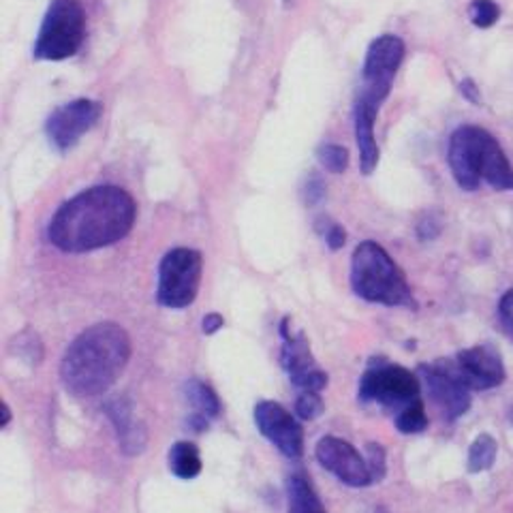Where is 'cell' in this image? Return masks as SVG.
Returning <instances> with one entry per match:
<instances>
[{
    "label": "cell",
    "instance_id": "6da1fadb",
    "mask_svg": "<svg viewBox=\"0 0 513 513\" xmlns=\"http://www.w3.org/2000/svg\"><path fill=\"white\" fill-rule=\"evenodd\" d=\"M135 216V199L122 186H90L56 210L48 225V239L62 253H90L127 238Z\"/></svg>",
    "mask_w": 513,
    "mask_h": 513
},
{
    "label": "cell",
    "instance_id": "7a4b0ae2",
    "mask_svg": "<svg viewBox=\"0 0 513 513\" xmlns=\"http://www.w3.org/2000/svg\"><path fill=\"white\" fill-rule=\"evenodd\" d=\"M129 359L130 338L122 325L112 321L90 325L62 356V385L77 398L101 396L116 383Z\"/></svg>",
    "mask_w": 513,
    "mask_h": 513
},
{
    "label": "cell",
    "instance_id": "3957f363",
    "mask_svg": "<svg viewBox=\"0 0 513 513\" xmlns=\"http://www.w3.org/2000/svg\"><path fill=\"white\" fill-rule=\"evenodd\" d=\"M447 163L454 180L464 191L488 182L496 191H513V165L490 130L462 124L449 137Z\"/></svg>",
    "mask_w": 513,
    "mask_h": 513
},
{
    "label": "cell",
    "instance_id": "277c9868",
    "mask_svg": "<svg viewBox=\"0 0 513 513\" xmlns=\"http://www.w3.org/2000/svg\"><path fill=\"white\" fill-rule=\"evenodd\" d=\"M351 287L362 300L383 306H415L413 293L400 267L390 253L373 242L364 239L353 250L351 259Z\"/></svg>",
    "mask_w": 513,
    "mask_h": 513
},
{
    "label": "cell",
    "instance_id": "5b68a950",
    "mask_svg": "<svg viewBox=\"0 0 513 513\" xmlns=\"http://www.w3.org/2000/svg\"><path fill=\"white\" fill-rule=\"evenodd\" d=\"M86 15L77 0H51L39 28L32 56L37 60L60 62L76 56L84 43Z\"/></svg>",
    "mask_w": 513,
    "mask_h": 513
},
{
    "label": "cell",
    "instance_id": "8992f818",
    "mask_svg": "<svg viewBox=\"0 0 513 513\" xmlns=\"http://www.w3.org/2000/svg\"><path fill=\"white\" fill-rule=\"evenodd\" d=\"M202 253L193 248H171L158 264L157 302L163 308L182 310L195 302L202 283Z\"/></svg>",
    "mask_w": 513,
    "mask_h": 513
},
{
    "label": "cell",
    "instance_id": "52a82bcc",
    "mask_svg": "<svg viewBox=\"0 0 513 513\" xmlns=\"http://www.w3.org/2000/svg\"><path fill=\"white\" fill-rule=\"evenodd\" d=\"M421 383L410 370L374 359L359 379V400L379 402L383 407H400L419 400Z\"/></svg>",
    "mask_w": 513,
    "mask_h": 513
},
{
    "label": "cell",
    "instance_id": "ba28073f",
    "mask_svg": "<svg viewBox=\"0 0 513 513\" xmlns=\"http://www.w3.org/2000/svg\"><path fill=\"white\" fill-rule=\"evenodd\" d=\"M428 396L447 419H458L471 409V387L464 383L454 359H438L418 368Z\"/></svg>",
    "mask_w": 513,
    "mask_h": 513
},
{
    "label": "cell",
    "instance_id": "9c48e42d",
    "mask_svg": "<svg viewBox=\"0 0 513 513\" xmlns=\"http://www.w3.org/2000/svg\"><path fill=\"white\" fill-rule=\"evenodd\" d=\"M103 107L99 101L93 99H76L65 103L58 110L51 112V116L45 122V135L51 141V146L58 148L60 152L68 150L77 144L90 129L99 122Z\"/></svg>",
    "mask_w": 513,
    "mask_h": 513
},
{
    "label": "cell",
    "instance_id": "30bf717a",
    "mask_svg": "<svg viewBox=\"0 0 513 513\" xmlns=\"http://www.w3.org/2000/svg\"><path fill=\"white\" fill-rule=\"evenodd\" d=\"M315 455L325 471L351 488H366L374 483L366 455H362L349 441L338 436L319 438Z\"/></svg>",
    "mask_w": 513,
    "mask_h": 513
},
{
    "label": "cell",
    "instance_id": "8fae6325",
    "mask_svg": "<svg viewBox=\"0 0 513 513\" xmlns=\"http://www.w3.org/2000/svg\"><path fill=\"white\" fill-rule=\"evenodd\" d=\"M256 430L289 460H298L304 454V430L300 421L283 404L261 400L255 407Z\"/></svg>",
    "mask_w": 513,
    "mask_h": 513
},
{
    "label": "cell",
    "instance_id": "7c38bea8",
    "mask_svg": "<svg viewBox=\"0 0 513 513\" xmlns=\"http://www.w3.org/2000/svg\"><path fill=\"white\" fill-rule=\"evenodd\" d=\"M281 362L283 368L287 370L291 383L300 392H321L328 385V374L317 366L306 336L302 332H291L287 319H284L281 323Z\"/></svg>",
    "mask_w": 513,
    "mask_h": 513
},
{
    "label": "cell",
    "instance_id": "4fadbf2b",
    "mask_svg": "<svg viewBox=\"0 0 513 513\" xmlns=\"http://www.w3.org/2000/svg\"><path fill=\"white\" fill-rule=\"evenodd\" d=\"M387 93L376 90L373 86H364L359 90L356 105H353V127H356V141L359 150V169L362 174H373L379 165V146H376L374 124L381 105L387 99Z\"/></svg>",
    "mask_w": 513,
    "mask_h": 513
},
{
    "label": "cell",
    "instance_id": "5bb4252c",
    "mask_svg": "<svg viewBox=\"0 0 513 513\" xmlns=\"http://www.w3.org/2000/svg\"><path fill=\"white\" fill-rule=\"evenodd\" d=\"M404 51L407 45L398 34H381L376 37L366 51V60H364L362 84L373 86L376 90L392 93L393 77H396L398 68L404 60Z\"/></svg>",
    "mask_w": 513,
    "mask_h": 513
},
{
    "label": "cell",
    "instance_id": "9a60e30c",
    "mask_svg": "<svg viewBox=\"0 0 513 513\" xmlns=\"http://www.w3.org/2000/svg\"><path fill=\"white\" fill-rule=\"evenodd\" d=\"M454 362L464 383L472 392L494 390V387L503 385L507 376L503 357L494 345H477L460 351Z\"/></svg>",
    "mask_w": 513,
    "mask_h": 513
},
{
    "label": "cell",
    "instance_id": "2e32d148",
    "mask_svg": "<svg viewBox=\"0 0 513 513\" xmlns=\"http://www.w3.org/2000/svg\"><path fill=\"white\" fill-rule=\"evenodd\" d=\"M105 415L116 428V435L120 441V449L127 455H137L146 449L148 445V430L144 424L135 421L133 404L129 398L120 396L105 404Z\"/></svg>",
    "mask_w": 513,
    "mask_h": 513
},
{
    "label": "cell",
    "instance_id": "e0dca14e",
    "mask_svg": "<svg viewBox=\"0 0 513 513\" xmlns=\"http://www.w3.org/2000/svg\"><path fill=\"white\" fill-rule=\"evenodd\" d=\"M184 392H186V400L193 409L188 424H191L193 430L202 432V430H205V428H208L210 419L219 418L220 415L219 396H216V392L212 390V387H210L208 383H203V381H199V379L188 381Z\"/></svg>",
    "mask_w": 513,
    "mask_h": 513
},
{
    "label": "cell",
    "instance_id": "ac0fdd59",
    "mask_svg": "<svg viewBox=\"0 0 513 513\" xmlns=\"http://www.w3.org/2000/svg\"><path fill=\"white\" fill-rule=\"evenodd\" d=\"M289 513H328L304 472H291L287 479Z\"/></svg>",
    "mask_w": 513,
    "mask_h": 513
},
{
    "label": "cell",
    "instance_id": "d6986e66",
    "mask_svg": "<svg viewBox=\"0 0 513 513\" xmlns=\"http://www.w3.org/2000/svg\"><path fill=\"white\" fill-rule=\"evenodd\" d=\"M169 471L178 479H195L202 472V454L191 441H178L169 449Z\"/></svg>",
    "mask_w": 513,
    "mask_h": 513
},
{
    "label": "cell",
    "instance_id": "ffe728a7",
    "mask_svg": "<svg viewBox=\"0 0 513 513\" xmlns=\"http://www.w3.org/2000/svg\"><path fill=\"white\" fill-rule=\"evenodd\" d=\"M496 454H499L496 438L492 435H488V432H483V435H479L475 441L471 443L469 458H466V469H469V472H472V475L492 469Z\"/></svg>",
    "mask_w": 513,
    "mask_h": 513
},
{
    "label": "cell",
    "instance_id": "44dd1931",
    "mask_svg": "<svg viewBox=\"0 0 513 513\" xmlns=\"http://www.w3.org/2000/svg\"><path fill=\"white\" fill-rule=\"evenodd\" d=\"M396 428H398V432H402V435H419V432L426 430L428 415L424 410V402H421V398L398 410Z\"/></svg>",
    "mask_w": 513,
    "mask_h": 513
},
{
    "label": "cell",
    "instance_id": "7402d4cb",
    "mask_svg": "<svg viewBox=\"0 0 513 513\" xmlns=\"http://www.w3.org/2000/svg\"><path fill=\"white\" fill-rule=\"evenodd\" d=\"M317 158L332 174H342L349 167V150L340 144H323L317 150Z\"/></svg>",
    "mask_w": 513,
    "mask_h": 513
},
{
    "label": "cell",
    "instance_id": "603a6c76",
    "mask_svg": "<svg viewBox=\"0 0 513 513\" xmlns=\"http://www.w3.org/2000/svg\"><path fill=\"white\" fill-rule=\"evenodd\" d=\"M469 17L477 28H492L500 20V7L494 0H472Z\"/></svg>",
    "mask_w": 513,
    "mask_h": 513
},
{
    "label": "cell",
    "instance_id": "cb8c5ba5",
    "mask_svg": "<svg viewBox=\"0 0 513 513\" xmlns=\"http://www.w3.org/2000/svg\"><path fill=\"white\" fill-rule=\"evenodd\" d=\"M325 410V402L319 392H300V396L295 398V415L304 421L317 419Z\"/></svg>",
    "mask_w": 513,
    "mask_h": 513
},
{
    "label": "cell",
    "instance_id": "d4e9b609",
    "mask_svg": "<svg viewBox=\"0 0 513 513\" xmlns=\"http://www.w3.org/2000/svg\"><path fill=\"white\" fill-rule=\"evenodd\" d=\"M366 460L370 466V472H373L374 482H381L387 472V464H385V449L381 447L379 443H368L366 447Z\"/></svg>",
    "mask_w": 513,
    "mask_h": 513
},
{
    "label": "cell",
    "instance_id": "484cf974",
    "mask_svg": "<svg viewBox=\"0 0 513 513\" xmlns=\"http://www.w3.org/2000/svg\"><path fill=\"white\" fill-rule=\"evenodd\" d=\"M499 323L503 332L513 340V287L505 291L499 302Z\"/></svg>",
    "mask_w": 513,
    "mask_h": 513
},
{
    "label": "cell",
    "instance_id": "4316f807",
    "mask_svg": "<svg viewBox=\"0 0 513 513\" xmlns=\"http://www.w3.org/2000/svg\"><path fill=\"white\" fill-rule=\"evenodd\" d=\"M321 236L325 239V244H328V247L332 248V250L342 248V247H345V242H346V231L342 230L338 222H332V220H328V225L323 227Z\"/></svg>",
    "mask_w": 513,
    "mask_h": 513
},
{
    "label": "cell",
    "instance_id": "83f0119b",
    "mask_svg": "<svg viewBox=\"0 0 513 513\" xmlns=\"http://www.w3.org/2000/svg\"><path fill=\"white\" fill-rule=\"evenodd\" d=\"M325 197V182L321 176L312 174L304 184V202L306 205H317Z\"/></svg>",
    "mask_w": 513,
    "mask_h": 513
},
{
    "label": "cell",
    "instance_id": "f1b7e54d",
    "mask_svg": "<svg viewBox=\"0 0 513 513\" xmlns=\"http://www.w3.org/2000/svg\"><path fill=\"white\" fill-rule=\"evenodd\" d=\"M460 93L466 101L472 103V105H479V103H482V93H479V86L469 77L462 79L460 82Z\"/></svg>",
    "mask_w": 513,
    "mask_h": 513
},
{
    "label": "cell",
    "instance_id": "f546056e",
    "mask_svg": "<svg viewBox=\"0 0 513 513\" xmlns=\"http://www.w3.org/2000/svg\"><path fill=\"white\" fill-rule=\"evenodd\" d=\"M222 325H225V319H222L219 312H208L202 321V329L203 334H216Z\"/></svg>",
    "mask_w": 513,
    "mask_h": 513
},
{
    "label": "cell",
    "instance_id": "4dcf8cb0",
    "mask_svg": "<svg viewBox=\"0 0 513 513\" xmlns=\"http://www.w3.org/2000/svg\"><path fill=\"white\" fill-rule=\"evenodd\" d=\"M438 231H441V227L435 225V220L428 219V220H421L418 225V236L421 239H432L438 236Z\"/></svg>",
    "mask_w": 513,
    "mask_h": 513
},
{
    "label": "cell",
    "instance_id": "1f68e13d",
    "mask_svg": "<svg viewBox=\"0 0 513 513\" xmlns=\"http://www.w3.org/2000/svg\"><path fill=\"white\" fill-rule=\"evenodd\" d=\"M9 421H11V410H9L7 404L3 402V421H0V426L7 428V426H9Z\"/></svg>",
    "mask_w": 513,
    "mask_h": 513
},
{
    "label": "cell",
    "instance_id": "d6a6232c",
    "mask_svg": "<svg viewBox=\"0 0 513 513\" xmlns=\"http://www.w3.org/2000/svg\"><path fill=\"white\" fill-rule=\"evenodd\" d=\"M509 419H511V421H513V409H511V410H509Z\"/></svg>",
    "mask_w": 513,
    "mask_h": 513
}]
</instances>
